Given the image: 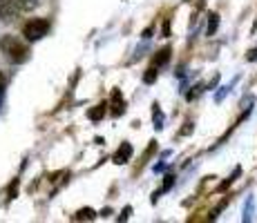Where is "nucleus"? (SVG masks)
Instances as JSON below:
<instances>
[{
    "mask_svg": "<svg viewBox=\"0 0 257 223\" xmlns=\"http://www.w3.org/2000/svg\"><path fill=\"white\" fill-rule=\"evenodd\" d=\"M150 34H152V27H148L146 32H143V38H150Z\"/></svg>",
    "mask_w": 257,
    "mask_h": 223,
    "instance_id": "a211bd4d",
    "label": "nucleus"
},
{
    "mask_svg": "<svg viewBox=\"0 0 257 223\" xmlns=\"http://www.w3.org/2000/svg\"><path fill=\"white\" fill-rule=\"evenodd\" d=\"M170 54H172V49H170V47H164V49H161L159 54H157L155 58H152V65H155V67H161V65H166V63L170 61Z\"/></svg>",
    "mask_w": 257,
    "mask_h": 223,
    "instance_id": "39448f33",
    "label": "nucleus"
},
{
    "mask_svg": "<svg viewBox=\"0 0 257 223\" xmlns=\"http://www.w3.org/2000/svg\"><path fill=\"white\" fill-rule=\"evenodd\" d=\"M14 3L18 5L21 12H32V9L38 7V0H14Z\"/></svg>",
    "mask_w": 257,
    "mask_h": 223,
    "instance_id": "0eeeda50",
    "label": "nucleus"
},
{
    "mask_svg": "<svg viewBox=\"0 0 257 223\" xmlns=\"http://www.w3.org/2000/svg\"><path fill=\"white\" fill-rule=\"evenodd\" d=\"M0 52H3L14 65H21V63H25L29 58L27 45H23V41H18V38H14V36L0 38Z\"/></svg>",
    "mask_w": 257,
    "mask_h": 223,
    "instance_id": "f257e3e1",
    "label": "nucleus"
},
{
    "mask_svg": "<svg viewBox=\"0 0 257 223\" xmlns=\"http://www.w3.org/2000/svg\"><path fill=\"white\" fill-rule=\"evenodd\" d=\"M130 212H132V207H125V210H123V214H121V221H125L127 216H130Z\"/></svg>",
    "mask_w": 257,
    "mask_h": 223,
    "instance_id": "f3484780",
    "label": "nucleus"
},
{
    "mask_svg": "<svg viewBox=\"0 0 257 223\" xmlns=\"http://www.w3.org/2000/svg\"><path fill=\"white\" fill-rule=\"evenodd\" d=\"M7 85V76H5V72H0V89H5Z\"/></svg>",
    "mask_w": 257,
    "mask_h": 223,
    "instance_id": "2eb2a0df",
    "label": "nucleus"
},
{
    "mask_svg": "<svg viewBox=\"0 0 257 223\" xmlns=\"http://www.w3.org/2000/svg\"><path fill=\"white\" fill-rule=\"evenodd\" d=\"M112 98H114V107H112V114H123V112H125V107H123V101H121V92H118V89H114Z\"/></svg>",
    "mask_w": 257,
    "mask_h": 223,
    "instance_id": "1a4fd4ad",
    "label": "nucleus"
},
{
    "mask_svg": "<svg viewBox=\"0 0 257 223\" xmlns=\"http://www.w3.org/2000/svg\"><path fill=\"white\" fill-rule=\"evenodd\" d=\"M210 23L206 25V36H212V34L217 32V27H219V16H217V14H210Z\"/></svg>",
    "mask_w": 257,
    "mask_h": 223,
    "instance_id": "6e6552de",
    "label": "nucleus"
},
{
    "mask_svg": "<svg viewBox=\"0 0 257 223\" xmlns=\"http://www.w3.org/2000/svg\"><path fill=\"white\" fill-rule=\"evenodd\" d=\"M103 116H105V105H96L94 110L87 112V118H90V121H98V118H103Z\"/></svg>",
    "mask_w": 257,
    "mask_h": 223,
    "instance_id": "9d476101",
    "label": "nucleus"
},
{
    "mask_svg": "<svg viewBox=\"0 0 257 223\" xmlns=\"http://www.w3.org/2000/svg\"><path fill=\"white\" fill-rule=\"evenodd\" d=\"M172 185H175V174H166V183H164V187H161V192L170 190Z\"/></svg>",
    "mask_w": 257,
    "mask_h": 223,
    "instance_id": "ddd939ff",
    "label": "nucleus"
},
{
    "mask_svg": "<svg viewBox=\"0 0 257 223\" xmlns=\"http://www.w3.org/2000/svg\"><path fill=\"white\" fill-rule=\"evenodd\" d=\"M157 76H159V74H157V67L152 65V67L148 69L146 74H143V83H146V85H152V83L157 81Z\"/></svg>",
    "mask_w": 257,
    "mask_h": 223,
    "instance_id": "9b49d317",
    "label": "nucleus"
},
{
    "mask_svg": "<svg viewBox=\"0 0 257 223\" xmlns=\"http://www.w3.org/2000/svg\"><path fill=\"white\" fill-rule=\"evenodd\" d=\"M152 121L157 130H164V112L159 110V105H152Z\"/></svg>",
    "mask_w": 257,
    "mask_h": 223,
    "instance_id": "423d86ee",
    "label": "nucleus"
},
{
    "mask_svg": "<svg viewBox=\"0 0 257 223\" xmlns=\"http://www.w3.org/2000/svg\"><path fill=\"white\" fill-rule=\"evenodd\" d=\"M47 32H49V21H45V18H34V21L25 23L23 27V36L29 43L41 41L43 36H47Z\"/></svg>",
    "mask_w": 257,
    "mask_h": 223,
    "instance_id": "f03ea898",
    "label": "nucleus"
},
{
    "mask_svg": "<svg viewBox=\"0 0 257 223\" xmlns=\"http://www.w3.org/2000/svg\"><path fill=\"white\" fill-rule=\"evenodd\" d=\"M3 92L5 89H0V107H3Z\"/></svg>",
    "mask_w": 257,
    "mask_h": 223,
    "instance_id": "6ab92c4d",
    "label": "nucleus"
},
{
    "mask_svg": "<svg viewBox=\"0 0 257 223\" xmlns=\"http://www.w3.org/2000/svg\"><path fill=\"white\" fill-rule=\"evenodd\" d=\"M250 212H253V196L248 199V205H246V216H244V221H250Z\"/></svg>",
    "mask_w": 257,
    "mask_h": 223,
    "instance_id": "4468645a",
    "label": "nucleus"
},
{
    "mask_svg": "<svg viewBox=\"0 0 257 223\" xmlns=\"http://www.w3.org/2000/svg\"><path fill=\"white\" fill-rule=\"evenodd\" d=\"M164 36H166V38L170 36V21H166V23H164Z\"/></svg>",
    "mask_w": 257,
    "mask_h": 223,
    "instance_id": "dca6fc26",
    "label": "nucleus"
},
{
    "mask_svg": "<svg viewBox=\"0 0 257 223\" xmlns=\"http://www.w3.org/2000/svg\"><path fill=\"white\" fill-rule=\"evenodd\" d=\"M94 216H96V212L90 210V207H85V210H81L76 214V219H87V221H90V219H94Z\"/></svg>",
    "mask_w": 257,
    "mask_h": 223,
    "instance_id": "f8f14e48",
    "label": "nucleus"
},
{
    "mask_svg": "<svg viewBox=\"0 0 257 223\" xmlns=\"http://www.w3.org/2000/svg\"><path fill=\"white\" fill-rule=\"evenodd\" d=\"M18 14H21V9L14 0H0V21L3 23H12Z\"/></svg>",
    "mask_w": 257,
    "mask_h": 223,
    "instance_id": "7ed1b4c3",
    "label": "nucleus"
},
{
    "mask_svg": "<svg viewBox=\"0 0 257 223\" xmlns=\"http://www.w3.org/2000/svg\"><path fill=\"white\" fill-rule=\"evenodd\" d=\"M130 156H132V145L130 143H121V147H118L114 154V163L116 165H125L130 161Z\"/></svg>",
    "mask_w": 257,
    "mask_h": 223,
    "instance_id": "20e7f679",
    "label": "nucleus"
}]
</instances>
